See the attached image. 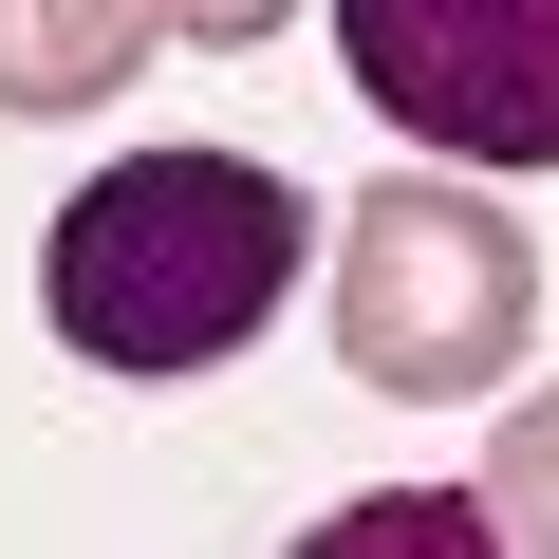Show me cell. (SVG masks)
<instances>
[{
    "label": "cell",
    "mask_w": 559,
    "mask_h": 559,
    "mask_svg": "<svg viewBox=\"0 0 559 559\" xmlns=\"http://www.w3.org/2000/svg\"><path fill=\"white\" fill-rule=\"evenodd\" d=\"M168 0H0V112H94L112 75H150Z\"/></svg>",
    "instance_id": "4"
},
{
    "label": "cell",
    "mask_w": 559,
    "mask_h": 559,
    "mask_svg": "<svg viewBox=\"0 0 559 559\" xmlns=\"http://www.w3.org/2000/svg\"><path fill=\"white\" fill-rule=\"evenodd\" d=\"M336 75L448 168H559V0H336Z\"/></svg>",
    "instance_id": "3"
},
{
    "label": "cell",
    "mask_w": 559,
    "mask_h": 559,
    "mask_svg": "<svg viewBox=\"0 0 559 559\" xmlns=\"http://www.w3.org/2000/svg\"><path fill=\"white\" fill-rule=\"evenodd\" d=\"M540 336V242L485 205V187H373L355 242H336V355L411 411L448 392H503V355Z\"/></svg>",
    "instance_id": "2"
},
{
    "label": "cell",
    "mask_w": 559,
    "mask_h": 559,
    "mask_svg": "<svg viewBox=\"0 0 559 559\" xmlns=\"http://www.w3.org/2000/svg\"><path fill=\"white\" fill-rule=\"evenodd\" d=\"M299 242H318V205L261 150H131V168H94L57 205L38 318L94 373H205V355H242L280 299H299Z\"/></svg>",
    "instance_id": "1"
},
{
    "label": "cell",
    "mask_w": 559,
    "mask_h": 559,
    "mask_svg": "<svg viewBox=\"0 0 559 559\" xmlns=\"http://www.w3.org/2000/svg\"><path fill=\"white\" fill-rule=\"evenodd\" d=\"M280 20H299V0H168V38H205V57H261Z\"/></svg>",
    "instance_id": "6"
},
{
    "label": "cell",
    "mask_w": 559,
    "mask_h": 559,
    "mask_svg": "<svg viewBox=\"0 0 559 559\" xmlns=\"http://www.w3.org/2000/svg\"><path fill=\"white\" fill-rule=\"evenodd\" d=\"M485 540H540V559H559V392L503 411V448H485Z\"/></svg>",
    "instance_id": "5"
}]
</instances>
